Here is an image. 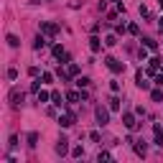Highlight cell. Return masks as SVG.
Masks as SVG:
<instances>
[{"label":"cell","mask_w":163,"mask_h":163,"mask_svg":"<svg viewBox=\"0 0 163 163\" xmlns=\"http://www.w3.org/2000/svg\"><path fill=\"white\" fill-rule=\"evenodd\" d=\"M41 33H46V36H56V33H59V26L51 23V20H41Z\"/></svg>","instance_id":"6da1fadb"},{"label":"cell","mask_w":163,"mask_h":163,"mask_svg":"<svg viewBox=\"0 0 163 163\" xmlns=\"http://www.w3.org/2000/svg\"><path fill=\"white\" fill-rule=\"evenodd\" d=\"M105 61H107V66H110V69H112L115 74H120V71H125V64H122L120 59H115V56H107Z\"/></svg>","instance_id":"7a4b0ae2"},{"label":"cell","mask_w":163,"mask_h":163,"mask_svg":"<svg viewBox=\"0 0 163 163\" xmlns=\"http://www.w3.org/2000/svg\"><path fill=\"white\" fill-rule=\"evenodd\" d=\"M94 115H97V122H99L102 128H105L107 122H110V112H107L105 107H97V110H94Z\"/></svg>","instance_id":"3957f363"},{"label":"cell","mask_w":163,"mask_h":163,"mask_svg":"<svg viewBox=\"0 0 163 163\" xmlns=\"http://www.w3.org/2000/svg\"><path fill=\"white\" fill-rule=\"evenodd\" d=\"M153 143H155V145H160V148H163V128L158 125V122L153 125Z\"/></svg>","instance_id":"277c9868"},{"label":"cell","mask_w":163,"mask_h":163,"mask_svg":"<svg viewBox=\"0 0 163 163\" xmlns=\"http://www.w3.org/2000/svg\"><path fill=\"white\" fill-rule=\"evenodd\" d=\"M122 122H125L128 130H135V128H138V122H135V115H133V112H125V115H122Z\"/></svg>","instance_id":"5b68a950"},{"label":"cell","mask_w":163,"mask_h":163,"mask_svg":"<svg viewBox=\"0 0 163 163\" xmlns=\"http://www.w3.org/2000/svg\"><path fill=\"white\" fill-rule=\"evenodd\" d=\"M56 153H59V155H66V153H69V140H66V138H61V140L56 143Z\"/></svg>","instance_id":"8992f818"},{"label":"cell","mask_w":163,"mask_h":163,"mask_svg":"<svg viewBox=\"0 0 163 163\" xmlns=\"http://www.w3.org/2000/svg\"><path fill=\"white\" fill-rule=\"evenodd\" d=\"M74 122H76L74 115H61V117H59V125H61V128H71Z\"/></svg>","instance_id":"52a82bcc"},{"label":"cell","mask_w":163,"mask_h":163,"mask_svg":"<svg viewBox=\"0 0 163 163\" xmlns=\"http://www.w3.org/2000/svg\"><path fill=\"white\" fill-rule=\"evenodd\" d=\"M20 102H23V92H20V89H10V105H20Z\"/></svg>","instance_id":"ba28073f"},{"label":"cell","mask_w":163,"mask_h":163,"mask_svg":"<svg viewBox=\"0 0 163 163\" xmlns=\"http://www.w3.org/2000/svg\"><path fill=\"white\" fill-rule=\"evenodd\" d=\"M135 153H138V155H145V153H148L145 140H135Z\"/></svg>","instance_id":"9c48e42d"},{"label":"cell","mask_w":163,"mask_h":163,"mask_svg":"<svg viewBox=\"0 0 163 163\" xmlns=\"http://www.w3.org/2000/svg\"><path fill=\"white\" fill-rule=\"evenodd\" d=\"M89 49H92V51H99V49H102V41H99L97 36H92V38H89Z\"/></svg>","instance_id":"30bf717a"},{"label":"cell","mask_w":163,"mask_h":163,"mask_svg":"<svg viewBox=\"0 0 163 163\" xmlns=\"http://www.w3.org/2000/svg\"><path fill=\"white\" fill-rule=\"evenodd\" d=\"M28 145H31V148L38 145V133H28Z\"/></svg>","instance_id":"8fae6325"},{"label":"cell","mask_w":163,"mask_h":163,"mask_svg":"<svg viewBox=\"0 0 163 163\" xmlns=\"http://www.w3.org/2000/svg\"><path fill=\"white\" fill-rule=\"evenodd\" d=\"M51 102H54L56 107H61V105H64V102H61V94H59V92H51Z\"/></svg>","instance_id":"7c38bea8"},{"label":"cell","mask_w":163,"mask_h":163,"mask_svg":"<svg viewBox=\"0 0 163 163\" xmlns=\"http://www.w3.org/2000/svg\"><path fill=\"white\" fill-rule=\"evenodd\" d=\"M54 56H56V59H61V61H64V56H66V51H64V49H61V46H54Z\"/></svg>","instance_id":"4fadbf2b"},{"label":"cell","mask_w":163,"mask_h":163,"mask_svg":"<svg viewBox=\"0 0 163 163\" xmlns=\"http://www.w3.org/2000/svg\"><path fill=\"white\" fill-rule=\"evenodd\" d=\"M76 87H79V89L89 87V79H87V76H79V79H76Z\"/></svg>","instance_id":"5bb4252c"},{"label":"cell","mask_w":163,"mask_h":163,"mask_svg":"<svg viewBox=\"0 0 163 163\" xmlns=\"http://www.w3.org/2000/svg\"><path fill=\"white\" fill-rule=\"evenodd\" d=\"M143 41H145V49H150V51H155V49H158V44H155L153 38H143Z\"/></svg>","instance_id":"9a60e30c"},{"label":"cell","mask_w":163,"mask_h":163,"mask_svg":"<svg viewBox=\"0 0 163 163\" xmlns=\"http://www.w3.org/2000/svg\"><path fill=\"white\" fill-rule=\"evenodd\" d=\"M110 110H112V112H117V110H120V99H117V97H112V99H110Z\"/></svg>","instance_id":"2e32d148"},{"label":"cell","mask_w":163,"mask_h":163,"mask_svg":"<svg viewBox=\"0 0 163 163\" xmlns=\"http://www.w3.org/2000/svg\"><path fill=\"white\" fill-rule=\"evenodd\" d=\"M44 46H46V38H44V36H38V38H36V44H33V49H44Z\"/></svg>","instance_id":"e0dca14e"},{"label":"cell","mask_w":163,"mask_h":163,"mask_svg":"<svg viewBox=\"0 0 163 163\" xmlns=\"http://www.w3.org/2000/svg\"><path fill=\"white\" fill-rule=\"evenodd\" d=\"M66 99H69V102H79V99H82V94H79V92H69V94H66Z\"/></svg>","instance_id":"ac0fdd59"},{"label":"cell","mask_w":163,"mask_h":163,"mask_svg":"<svg viewBox=\"0 0 163 163\" xmlns=\"http://www.w3.org/2000/svg\"><path fill=\"white\" fill-rule=\"evenodd\" d=\"M49 99H51L49 92H41V89H38V102H49Z\"/></svg>","instance_id":"d6986e66"},{"label":"cell","mask_w":163,"mask_h":163,"mask_svg":"<svg viewBox=\"0 0 163 163\" xmlns=\"http://www.w3.org/2000/svg\"><path fill=\"white\" fill-rule=\"evenodd\" d=\"M97 160H99V163H102V160H112V155H110L107 150H102V153L97 155Z\"/></svg>","instance_id":"ffe728a7"},{"label":"cell","mask_w":163,"mask_h":163,"mask_svg":"<svg viewBox=\"0 0 163 163\" xmlns=\"http://www.w3.org/2000/svg\"><path fill=\"white\" fill-rule=\"evenodd\" d=\"M128 31H130L133 36H138V33H140V28H138V23H130V26H128Z\"/></svg>","instance_id":"44dd1931"},{"label":"cell","mask_w":163,"mask_h":163,"mask_svg":"<svg viewBox=\"0 0 163 163\" xmlns=\"http://www.w3.org/2000/svg\"><path fill=\"white\" fill-rule=\"evenodd\" d=\"M79 74V66L76 64H69V76H76Z\"/></svg>","instance_id":"7402d4cb"},{"label":"cell","mask_w":163,"mask_h":163,"mask_svg":"<svg viewBox=\"0 0 163 163\" xmlns=\"http://www.w3.org/2000/svg\"><path fill=\"white\" fill-rule=\"evenodd\" d=\"M8 44H10V46H13V49H15V46H18V44H20V41H18V36H8Z\"/></svg>","instance_id":"603a6c76"},{"label":"cell","mask_w":163,"mask_h":163,"mask_svg":"<svg viewBox=\"0 0 163 163\" xmlns=\"http://www.w3.org/2000/svg\"><path fill=\"white\" fill-rule=\"evenodd\" d=\"M105 44H107V46H115V44H117V36H107Z\"/></svg>","instance_id":"cb8c5ba5"},{"label":"cell","mask_w":163,"mask_h":163,"mask_svg":"<svg viewBox=\"0 0 163 163\" xmlns=\"http://www.w3.org/2000/svg\"><path fill=\"white\" fill-rule=\"evenodd\" d=\"M153 99L160 102V99H163V92H160V89H153Z\"/></svg>","instance_id":"d4e9b609"},{"label":"cell","mask_w":163,"mask_h":163,"mask_svg":"<svg viewBox=\"0 0 163 163\" xmlns=\"http://www.w3.org/2000/svg\"><path fill=\"white\" fill-rule=\"evenodd\" d=\"M140 15H143V18H150V10H148L145 5H140Z\"/></svg>","instance_id":"484cf974"},{"label":"cell","mask_w":163,"mask_h":163,"mask_svg":"<svg viewBox=\"0 0 163 163\" xmlns=\"http://www.w3.org/2000/svg\"><path fill=\"white\" fill-rule=\"evenodd\" d=\"M71 155H74V158H82V155H84V150H82V148H74Z\"/></svg>","instance_id":"4316f807"},{"label":"cell","mask_w":163,"mask_h":163,"mask_svg":"<svg viewBox=\"0 0 163 163\" xmlns=\"http://www.w3.org/2000/svg\"><path fill=\"white\" fill-rule=\"evenodd\" d=\"M8 79H18V69H8Z\"/></svg>","instance_id":"83f0119b"},{"label":"cell","mask_w":163,"mask_h":163,"mask_svg":"<svg viewBox=\"0 0 163 163\" xmlns=\"http://www.w3.org/2000/svg\"><path fill=\"white\" fill-rule=\"evenodd\" d=\"M155 82H158V84H160V87H163V74H160V76H158V79H155Z\"/></svg>","instance_id":"f1b7e54d"},{"label":"cell","mask_w":163,"mask_h":163,"mask_svg":"<svg viewBox=\"0 0 163 163\" xmlns=\"http://www.w3.org/2000/svg\"><path fill=\"white\" fill-rule=\"evenodd\" d=\"M158 26H160V31H163V18H158Z\"/></svg>","instance_id":"f546056e"}]
</instances>
